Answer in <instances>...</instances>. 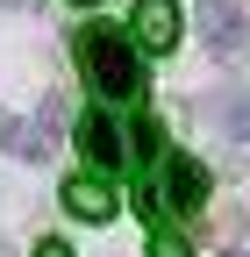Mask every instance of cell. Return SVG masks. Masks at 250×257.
<instances>
[{
	"label": "cell",
	"instance_id": "6da1fadb",
	"mask_svg": "<svg viewBox=\"0 0 250 257\" xmlns=\"http://www.w3.org/2000/svg\"><path fill=\"white\" fill-rule=\"evenodd\" d=\"M72 57H79V72H86V86L100 93V100H136L143 93V50L129 43V29L86 22L72 36Z\"/></svg>",
	"mask_w": 250,
	"mask_h": 257
},
{
	"label": "cell",
	"instance_id": "7a4b0ae2",
	"mask_svg": "<svg viewBox=\"0 0 250 257\" xmlns=\"http://www.w3.org/2000/svg\"><path fill=\"white\" fill-rule=\"evenodd\" d=\"M150 193H158V207L200 214V200H207V165L186 157V150H172V157H165V186H150Z\"/></svg>",
	"mask_w": 250,
	"mask_h": 257
},
{
	"label": "cell",
	"instance_id": "3957f363",
	"mask_svg": "<svg viewBox=\"0 0 250 257\" xmlns=\"http://www.w3.org/2000/svg\"><path fill=\"white\" fill-rule=\"evenodd\" d=\"M200 43L214 57H236L250 43V8L243 0H200Z\"/></svg>",
	"mask_w": 250,
	"mask_h": 257
},
{
	"label": "cell",
	"instance_id": "277c9868",
	"mask_svg": "<svg viewBox=\"0 0 250 257\" xmlns=\"http://www.w3.org/2000/svg\"><path fill=\"white\" fill-rule=\"evenodd\" d=\"M129 43L150 50V57L179 50V0H136V15H129Z\"/></svg>",
	"mask_w": 250,
	"mask_h": 257
},
{
	"label": "cell",
	"instance_id": "5b68a950",
	"mask_svg": "<svg viewBox=\"0 0 250 257\" xmlns=\"http://www.w3.org/2000/svg\"><path fill=\"white\" fill-rule=\"evenodd\" d=\"M79 150H86V165H93V172H114L121 157H129V136L114 128V114L86 107V114H79Z\"/></svg>",
	"mask_w": 250,
	"mask_h": 257
},
{
	"label": "cell",
	"instance_id": "8992f818",
	"mask_svg": "<svg viewBox=\"0 0 250 257\" xmlns=\"http://www.w3.org/2000/svg\"><path fill=\"white\" fill-rule=\"evenodd\" d=\"M193 114H200V121H214L229 143H250V86H222V93H207Z\"/></svg>",
	"mask_w": 250,
	"mask_h": 257
},
{
	"label": "cell",
	"instance_id": "52a82bcc",
	"mask_svg": "<svg viewBox=\"0 0 250 257\" xmlns=\"http://www.w3.org/2000/svg\"><path fill=\"white\" fill-rule=\"evenodd\" d=\"M65 207H72L79 221H114L121 200H114V186H107L100 172H72V179H65Z\"/></svg>",
	"mask_w": 250,
	"mask_h": 257
},
{
	"label": "cell",
	"instance_id": "ba28073f",
	"mask_svg": "<svg viewBox=\"0 0 250 257\" xmlns=\"http://www.w3.org/2000/svg\"><path fill=\"white\" fill-rule=\"evenodd\" d=\"M129 157H136V165H158V157H165V121H158V114H136V128H129Z\"/></svg>",
	"mask_w": 250,
	"mask_h": 257
},
{
	"label": "cell",
	"instance_id": "9c48e42d",
	"mask_svg": "<svg viewBox=\"0 0 250 257\" xmlns=\"http://www.w3.org/2000/svg\"><path fill=\"white\" fill-rule=\"evenodd\" d=\"M150 257H193V243H186L172 221H150Z\"/></svg>",
	"mask_w": 250,
	"mask_h": 257
},
{
	"label": "cell",
	"instance_id": "30bf717a",
	"mask_svg": "<svg viewBox=\"0 0 250 257\" xmlns=\"http://www.w3.org/2000/svg\"><path fill=\"white\" fill-rule=\"evenodd\" d=\"M36 257H72V243H57V236H50V243H36Z\"/></svg>",
	"mask_w": 250,
	"mask_h": 257
},
{
	"label": "cell",
	"instance_id": "8fae6325",
	"mask_svg": "<svg viewBox=\"0 0 250 257\" xmlns=\"http://www.w3.org/2000/svg\"><path fill=\"white\" fill-rule=\"evenodd\" d=\"M0 8H36V0H0Z\"/></svg>",
	"mask_w": 250,
	"mask_h": 257
},
{
	"label": "cell",
	"instance_id": "7c38bea8",
	"mask_svg": "<svg viewBox=\"0 0 250 257\" xmlns=\"http://www.w3.org/2000/svg\"><path fill=\"white\" fill-rule=\"evenodd\" d=\"M229 257H250V250H229Z\"/></svg>",
	"mask_w": 250,
	"mask_h": 257
},
{
	"label": "cell",
	"instance_id": "4fadbf2b",
	"mask_svg": "<svg viewBox=\"0 0 250 257\" xmlns=\"http://www.w3.org/2000/svg\"><path fill=\"white\" fill-rule=\"evenodd\" d=\"M79 8H93V0H79Z\"/></svg>",
	"mask_w": 250,
	"mask_h": 257
}]
</instances>
